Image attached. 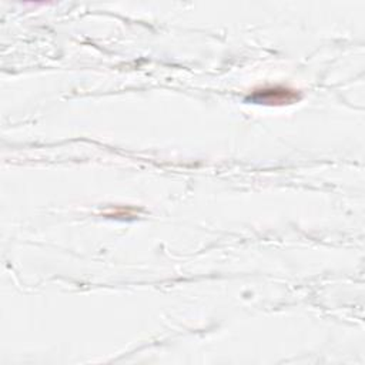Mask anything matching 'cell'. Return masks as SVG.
<instances>
[{
	"mask_svg": "<svg viewBox=\"0 0 365 365\" xmlns=\"http://www.w3.org/2000/svg\"><path fill=\"white\" fill-rule=\"evenodd\" d=\"M299 98V94L287 87L275 86V87H264L254 90L247 100H251L255 104H265V106H284L292 104Z\"/></svg>",
	"mask_w": 365,
	"mask_h": 365,
	"instance_id": "obj_1",
	"label": "cell"
}]
</instances>
